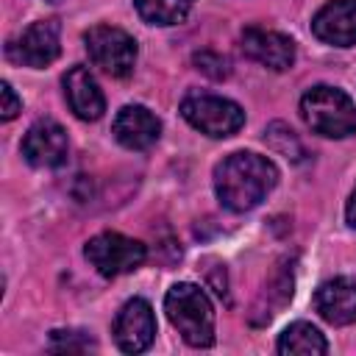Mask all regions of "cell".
<instances>
[{"label": "cell", "instance_id": "obj_1", "mask_svg": "<svg viewBox=\"0 0 356 356\" xmlns=\"http://www.w3.org/2000/svg\"><path fill=\"white\" fill-rule=\"evenodd\" d=\"M278 184V170L267 156L239 150L214 167V192L228 211H250Z\"/></svg>", "mask_w": 356, "mask_h": 356}, {"label": "cell", "instance_id": "obj_2", "mask_svg": "<svg viewBox=\"0 0 356 356\" xmlns=\"http://www.w3.org/2000/svg\"><path fill=\"white\" fill-rule=\"evenodd\" d=\"M164 312L192 348H209L214 342V309L200 286L186 281L170 286L164 295Z\"/></svg>", "mask_w": 356, "mask_h": 356}, {"label": "cell", "instance_id": "obj_3", "mask_svg": "<svg viewBox=\"0 0 356 356\" xmlns=\"http://www.w3.org/2000/svg\"><path fill=\"white\" fill-rule=\"evenodd\" d=\"M303 122L328 139H345L356 134V106L337 86H312L300 97Z\"/></svg>", "mask_w": 356, "mask_h": 356}, {"label": "cell", "instance_id": "obj_4", "mask_svg": "<svg viewBox=\"0 0 356 356\" xmlns=\"http://www.w3.org/2000/svg\"><path fill=\"white\" fill-rule=\"evenodd\" d=\"M181 114L192 128L214 139L231 136L245 125V111L239 103L220 95H206V92L186 95L181 100Z\"/></svg>", "mask_w": 356, "mask_h": 356}, {"label": "cell", "instance_id": "obj_5", "mask_svg": "<svg viewBox=\"0 0 356 356\" xmlns=\"http://www.w3.org/2000/svg\"><path fill=\"white\" fill-rule=\"evenodd\" d=\"M89 264L103 275V278H117L125 273H134L136 267H142L147 250L139 239H131L125 234L117 231H103L97 236H92L83 248Z\"/></svg>", "mask_w": 356, "mask_h": 356}, {"label": "cell", "instance_id": "obj_6", "mask_svg": "<svg viewBox=\"0 0 356 356\" xmlns=\"http://www.w3.org/2000/svg\"><path fill=\"white\" fill-rule=\"evenodd\" d=\"M89 61L111 78H125L136 64V42L122 28L95 25L83 33Z\"/></svg>", "mask_w": 356, "mask_h": 356}, {"label": "cell", "instance_id": "obj_7", "mask_svg": "<svg viewBox=\"0 0 356 356\" xmlns=\"http://www.w3.org/2000/svg\"><path fill=\"white\" fill-rule=\"evenodd\" d=\"M61 53V25L58 19H39L28 25L11 44H8V58L33 70H42L53 64Z\"/></svg>", "mask_w": 356, "mask_h": 356}, {"label": "cell", "instance_id": "obj_8", "mask_svg": "<svg viewBox=\"0 0 356 356\" xmlns=\"http://www.w3.org/2000/svg\"><path fill=\"white\" fill-rule=\"evenodd\" d=\"M70 153V142H67V131L56 122V120H39L28 128L25 139H22V156L28 164L42 167V170H53L61 167L67 161Z\"/></svg>", "mask_w": 356, "mask_h": 356}, {"label": "cell", "instance_id": "obj_9", "mask_svg": "<svg viewBox=\"0 0 356 356\" xmlns=\"http://www.w3.org/2000/svg\"><path fill=\"white\" fill-rule=\"evenodd\" d=\"M156 337V317L147 300L131 298L114 317V339L125 353H142Z\"/></svg>", "mask_w": 356, "mask_h": 356}, {"label": "cell", "instance_id": "obj_10", "mask_svg": "<svg viewBox=\"0 0 356 356\" xmlns=\"http://www.w3.org/2000/svg\"><path fill=\"white\" fill-rule=\"evenodd\" d=\"M242 53L275 72H284L295 64V42L278 31H264V28H245L239 36Z\"/></svg>", "mask_w": 356, "mask_h": 356}, {"label": "cell", "instance_id": "obj_11", "mask_svg": "<svg viewBox=\"0 0 356 356\" xmlns=\"http://www.w3.org/2000/svg\"><path fill=\"white\" fill-rule=\"evenodd\" d=\"M111 134L128 150H147L161 136V122L145 106H122L114 117Z\"/></svg>", "mask_w": 356, "mask_h": 356}, {"label": "cell", "instance_id": "obj_12", "mask_svg": "<svg viewBox=\"0 0 356 356\" xmlns=\"http://www.w3.org/2000/svg\"><path fill=\"white\" fill-rule=\"evenodd\" d=\"M312 31L320 42L334 44V47L356 44V0L325 3L312 19Z\"/></svg>", "mask_w": 356, "mask_h": 356}, {"label": "cell", "instance_id": "obj_13", "mask_svg": "<svg viewBox=\"0 0 356 356\" xmlns=\"http://www.w3.org/2000/svg\"><path fill=\"white\" fill-rule=\"evenodd\" d=\"M64 97L78 120H100L106 111V97L86 67H70L64 75Z\"/></svg>", "mask_w": 356, "mask_h": 356}, {"label": "cell", "instance_id": "obj_14", "mask_svg": "<svg viewBox=\"0 0 356 356\" xmlns=\"http://www.w3.org/2000/svg\"><path fill=\"white\" fill-rule=\"evenodd\" d=\"M317 314L331 325H350L356 320V281L331 278L314 292Z\"/></svg>", "mask_w": 356, "mask_h": 356}, {"label": "cell", "instance_id": "obj_15", "mask_svg": "<svg viewBox=\"0 0 356 356\" xmlns=\"http://www.w3.org/2000/svg\"><path fill=\"white\" fill-rule=\"evenodd\" d=\"M278 353L289 356H323L328 353V342L325 337L312 325V323H292L284 328V334L278 337Z\"/></svg>", "mask_w": 356, "mask_h": 356}, {"label": "cell", "instance_id": "obj_16", "mask_svg": "<svg viewBox=\"0 0 356 356\" xmlns=\"http://www.w3.org/2000/svg\"><path fill=\"white\" fill-rule=\"evenodd\" d=\"M134 6L150 25H175L189 14L192 0H134Z\"/></svg>", "mask_w": 356, "mask_h": 356}, {"label": "cell", "instance_id": "obj_17", "mask_svg": "<svg viewBox=\"0 0 356 356\" xmlns=\"http://www.w3.org/2000/svg\"><path fill=\"white\" fill-rule=\"evenodd\" d=\"M195 64H197V70H203L211 78H225L228 75V61L220 58V56H214V53H197L195 56Z\"/></svg>", "mask_w": 356, "mask_h": 356}, {"label": "cell", "instance_id": "obj_18", "mask_svg": "<svg viewBox=\"0 0 356 356\" xmlns=\"http://www.w3.org/2000/svg\"><path fill=\"white\" fill-rule=\"evenodd\" d=\"M0 95H3V108H0L3 120H14V117L19 114V108H22V100L17 97V92L11 89V83H8V81H3V83H0Z\"/></svg>", "mask_w": 356, "mask_h": 356}, {"label": "cell", "instance_id": "obj_19", "mask_svg": "<svg viewBox=\"0 0 356 356\" xmlns=\"http://www.w3.org/2000/svg\"><path fill=\"white\" fill-rule=\"evenodd\" d=\"M345 217H348V222L356 228V186H353V192H350V200H348V209H345Z\"/></svg>", "mask_w": 356, "mask_h": 356}]
</instances>
